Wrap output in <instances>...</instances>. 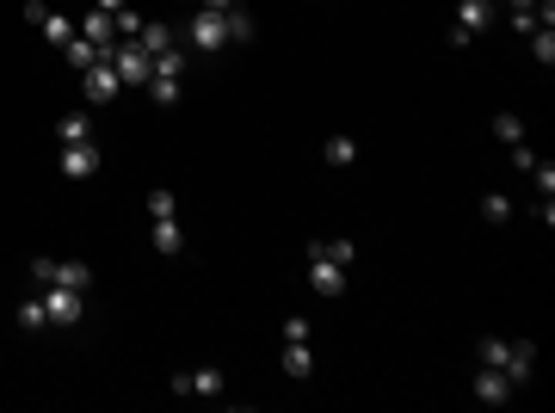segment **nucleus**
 I'll return each mask as SVG.
<instances>
[{"label": "nucleus", "mask_w": 555, "mask_h": 413, "mask_svg": "<svg viewBox=\"0 0 555 413\" xmlns=\"http://www.w3.org/2000/svg\"><path fill=\"white\" fill-rule=\"evenodd\" d=\"M148 247L174 259L179 247H185V229H179V216H155V229H148Z\"/></svg>", "instance_id": "obj_13"}, {"label": "nucleus", "mask_w": 555, "mask_h": 413, "mask_svg": "<svg viewBox=\"0 0 555 413\" xmlns=\"http://www.w3.org/2000/svg\"><path fill=\"white\" fill-rule=\"evenodd\" d=\"M80 80H87V99H118L124 93V80H118V69H111V56H99L93 69H80Z\"/></svg>", "instance_id": "obj_8"}, {"label": "nucleus", "mask_w": 555, "mask_h": 413, "mask_svg": "<svg viewBox=\"0 0 555 413\" xmlns=\"http://www.w3.org/2000/svg\"><path fill=\"white\" fill-rule=\"evenodd\" d=\"M222 25H229V43H247V37H253V19H247L241 6H229V13H222Z\"/></svg>", "instance_id": "obj_24"}, {"label": "nucleus", "mask_w": 555, "mask_h": 413, "mask_svg": "<svg viewBox=\"0 0 555 413\" xmlns=\"http://www.w3.org/2000/svg\"><path fill=\"white\" fill-rule=\"evenodd\" d=\"M531 56H537L543 69L555 62V32H550V25H537V32H531Z\"/></svg>", "instance_id": "obj_25"}, {"label": "nucleus", "mask_w": 555, "mask_h": 413, "mask_svg": "<svg viewBox=\"0 0 555 413\" xmlns=\"http://www.w3.org/2000/svg\"><path fill=\"white\" fill-rule=\"evenodd\" d=\"M148 99L155 105H179V74H148Z\"/></svg>", "instance_id": "obj_21"}, {"label": "nucleus", "mask_w": 555, "mask_h": 413, "mask_svg": "<svg viewBox=\"0 0 555 413\" xmlns=\"http://www.w3.org/2000/svg\"><path fill=\"white\" fill-rule=\"evenodd\" d=\"M62 56H69V69H93V62H99L105 50H99V43H87V37L74 32V37H69V43H62Z\"/></svg>", "instance_id": "obj_16"}, {"label": "nucleus", "mask_w": 555, "mask_h": 413, "mask_svg": "<svg viewBox=\"0 0 555 413\" xmlns=\"http://www.w3.org/2000/svg\"><path fill=\"white\" fill-rule=\"evenodd\" d=\"M309 284L321 290V296H340V290H346V272H340L334 259H321V253H309Z\"/></svg>", "instance_id": "obj_12"}, {"label": "nucleus", "mask_w": 555, "mask_h": 413, "mask_svg": "<svg viewBox=\"0 0 555 413\" xmlns=\"http://www.w3.org/2000/svg\"><path fill=\"white\" fill-rule=\"evenodd\" d=\"M185 37H192V50H198V56H216V50H229V25H222V13H210V6H198V13H192Z\"/></svg>", "instance_id": "obj_1"}, {"label": "nucleus", "mask_w": 555, "mask_h": 413, "mask_svg": "<svg viewBox=\"0 0 555 413\" xmlns=\"http://www.w3.org/2000/svg\"><path fill=\"white\" fill-rule=\"evenodd\" d=\"M43 309H50V327H74V321H80V309H87V290L43 284Z\"/></svg>", "instance_id": "obj_2"}, {"label": "nucleus", "mask_w": 555, "mask_h": 413, "mask_svg": "<svg viewBox=\"0 0 555 413\" xmlns=\"http://www.w3.org/2000/svg\"><path fill=\"white\" fill-rule=\"evenodd\" d=\"M309 253H321V259H334L340 272H352V259H358V247H352V241H315Z\"/></svg>", "instance_id": "obj_20"}, {"label": "nucleus", "mask_w": 555, "mask_h": 413, "mask_svg": "<svg viewBox=\"0 0 555 413\" xmlns=\"http://www.w3.org/2000/svg\"><path fill=\"white\" fill-rule=\"evenodd\" d=\"M192 6H198V0H192Z\"/></svg>", "instance_id": "obj_34"}, {"label": "nucleus", "mask_w": 555, "mask_h": 413, "mask_svg": "<svg viewBox=\"0 0 555 413\" xmlns=\"http://www.w3.org/2000/svg\"><path fill=\"white\" fill-rule=\"evenodd\" d=\"M321 161H327V167H352V161H358V142L352 136H327L321 142Z\"/></svg>", "instance_id": "obj_17"}, {"label": "nucleus", "mask_w": 555, "mask_h": 413, "mask_svg": "<svg viewBox=\"0 0 555 413\" xmlns=\"http://www.w3.org/2000/svg\"><path fill=\"white\" fill-rule=\"evenodd\" d=\"M148 216H174V192H148Z\"/></svg>", "instance_id": "obj_30"}, {"label": "nucleus", "mask_w": 555, "mask_h": 413, "mask_svg": "<svg viewBox=\"0 0 555 413\" xmlns=\"http://www.w3.org/2000/svg\"><path fill=\"white\" fill-rule=\"evenodd\" d=\"M494 136L506 142V148H519V142H524V124L513 117V111H494Z\"/></svg>", "instance_id": "obj_23"}, {"label": "nucleus", "mask_w": 555, "mask_h": 413, "mask_svg": "<svg viewBox=\"0 0 555 413\" xmlns=\"http://www.w3.org/2000/svg\"><path fill=\"white\" fill-rule=\"evenodd\" d=\"M315 371V358H309V340H284V377H309Z\"/></svg>", "instance_id": "obj_15"}, {"label": "nucleus", "mask_w": 555, "mask_h": 413, "mask_svg": "<svg viewBox=\"0 0 555 413\" xmlns=\"http://www.w3.org/2000/svg\"><path fill=\"white\" fill-rule=\"evenodd\" d=\"M111 19H118V37H136L142 32V19L130 13V6H124V13H111Z\"/></svg>", "instance_id": "obj_31"}, {"label": "nucleus", "mask_w": 555, "mask_h": 413, "mask_svg": "<svg viewBox=\"0 0 555 413\" xmlns=\"http://www.w3.org/2000/svg\"><path fill=\"white\" fill-rule=\"evenodd\" d=\"M475 401L506 408V401H513V377H506V371H494V364H482V371H475Z\"/></svg>", "instance_id": "obj_9"}, {"label": "nucleus", "mask_w": 555, "mask_h": 413, "mask_svg": "<svg viewBox=\"0 0 555 413\" xmlns=\"http://www.w3.org/2000/svg\"><path fill=\"white\" fill-rule=\"evenodd\" d=\"M148 74H185V50H174V43H167V50L148 62Z\"/></svg>", "instance_id": "obj_27"}, {"label": "nucleus", "mask_w": 555, "mask_h": 413, "mask_svg": "<svg viewBox=\"0 0 555 413\" xmlns=\"http://www.w3.org/2000/svg\"><path fill=\"white\" fill-rule=\"evenodd\" d=\"M56 142H62V148H74V142H93V117H87V111H69V117L56 124Z\"/></svg>", "instance_id": "obj_14"}, {"label": "nucleus", "mask_w": 555, "mask_h": 413, "mask_svg": "<svg viewBox=\"0 0 555 413\" xmlns=\"http://www.w3.org/2000/svg\"><path fill=\"white\" fill-rule=\"evenodd\" d=\"M32 277H37V284H69V290H93V272H87L80 259H37Z\"/></svg>", "instance_id": "obj_4"}, {"label": "nucleus", "mask_w": 555, "mask_h": 413, "mask_svg": "<svg viewBox=\"0 0 555 413\" xmlns=\"http://www.w3.org/2000/svg\"><path fill=\"white\" fill-rule=\"evenodd\" d=\"M174 389H179V395H198V401H216V395L229 389V377H222L216 364H204V371H179Z\"/></svg>", "instance_id": "obj_7"}, {"label": "nucleus", "mask_w": 555, "mask_h": 413, "mask_svg": "<svg viewBox=\"0 0 555 413\" xmlns=\"http://www.w3.org/2000/svg\"><path fill=\"white\" fill-rule=\"evenodd\" d=\"M531 358H537V345H531V340H513V358H506V377H513V389L531 377Z\"/></svg>", "instance_id": "obj_18"}, {"label": "nucleus", "mask_w": 555, "mask_h": 413, "mask_svg": "<svg viewBox=\"0 0 555 413\" xmlns=\"http://www.w3.org/2000/svg\"><path fill=\"white\" fill-rule=\"evenodd\" d=\"M487 25H494V0H456V32H451V43L463 50V43H475Z\"/></svg>", "instance_id": "obj_3"}, {"label": "nucleus", "mask_w": 555, "mask_h": 413, "mask_svg": "<svg viewBox=\"0 0 555 413\" xmlns=\"http://www.w3.org/2000/svg\"><path fill=\"white\" fill-rule=\"evenodd\" d=\"M19 327H25V333L50 327V309H43V296H25V303H19Z\"/></svg>", "instance_id": "obj_22"}, {"label": "nucleus", "mask_w": 555, "mask_h": 413, "mask_svg": "<svg viewBox=\"0 0 555 413\" xmlns=\"http://www.w3.org/2000/svg\"><path fill=\"white\" fill-rule=\"evenodd\" d=\"M25 19H32V25L50 37L56 50H62V43L74 37V19H69V13H56V6H43V0H25Z\"/></svg>", "instance_id": "obj_6"}, {"label": "nucleus", "mask_w": 555, "mask_h": 413, "mask_svg": "<svg viewBox=\"0 0 555 413\" xmlns=\"http://www.w3.org/2000/svg\"><path fill=\"white\" fill-rule=\"evenodd\" d=\"M475 352H482V364H494V371H506V358H513V340H482Z\"/></svg>", "instance_id": "obj_26"}, {"label": "nucleus", "mask_w": 555, "mask_h": 413, "mask_svg": "<svg viewBox=\"0 0 555 413\" xmlns=\"http://www.w3.org/2000/svg\"><path fill=\"white\" fill-rule=\"evenodd\" d=\"M62 173H69V179H93V173H99V142H74V148H62Z\"/></svg>", "instance_id": "obj_10"}, {"label": "nucleus", "mask_w": 555, "mask_h": 413, "mask_svg": "<svg viewBox=\"0 0 555 413\" xmlns=\"http://www.w3.org/2000/svg\"><path fill=\"white\" fill-rule=\"evenodd\" d=\"M167 43H174V32H167V25H142V32H136V50L148 56V62H155V56H161Z\"/></svg>", "instance_id": "obj_19"}, {"label": "nucleus", "mask_w": 555, "mask_h": 413, "mask_svg": "<svg viewBox=\"0 0 555 413\" xmlns=\"http://www.w3.org/2000/svg\"><path fill=\"white\" fill-rule=\"evenodd\" d=\"M482 216H487V222H506V216H513V198H506V192H487V198H482Z\"/></svg>", "instance_id": "obj_28"}, {"label": "nucleus", "mask_w": 555, "mask_h": 413, "mask_svg": "<svg viewBox=\"0 0 555 413\" xmlns=\"http://www.w3.org/2000/svg\"><path fill=\"white\" fill-rule=\"evenodd\" d=\"M198 6H210V13H229V6H235V0H198Z\"/></svg>", "instance_id": "obj_32"}, {"label": "nucleus", "mask_w": 555, "mask_h": 413, "mask_svg": "<svg viewBox=\"0 0 555 413\" xmlns=\"http://www.w3.org/2000/svg\"><path fill=\"white\" fill-rule=\"evenodd\" d=\"M111 69H118L124 87H148V56L136 50V37H118V43H111Z\"/></svg>", "instance_id": "obj_5"}, {"label": "nucleus", "mask_w": 555, "mask_h": 413, "mask_svg": "<svg viewBox=\"0 0 555 413\" xmlns=\"http://www.w3.org/2000/svg\"><path fill=\"white\" fill-rule=\"evenodd\" d=\"M74 32L87 37V43H99L105 56H111V43H118V19H111V13H99V6H93V13H87V19H80Z\"/></svg>", "instance_id": "obj_11"}, {"label": "nucleus", "mask_w": 555, "mask_h": 413, "mask_svg": "<svg viewBox=\"0 0 555 413\" xmlns=\"http://www.w3.org/2000/svg\"><path fill=\"white\" fill-rule=\"evenodd\" d=\"M93 6H99V13H124V0H93Z\"/></svg>", "instance_id": "obj_33"}, {"label": "nucleus", "mask_w": 555, "mask_h": 413, "mask_svg": "<svg viewBox=\"0 0 555 413\" xmlns=\"http://www.w3.org/2000/svg\"><path fill=\"white\" fill-rule=\"evenodd\" d=\"M531 173H537V204H550L555 198V167L543 161V167H531Z\"/></svg>", "instance_id": "obj_29"}]
</instances>
